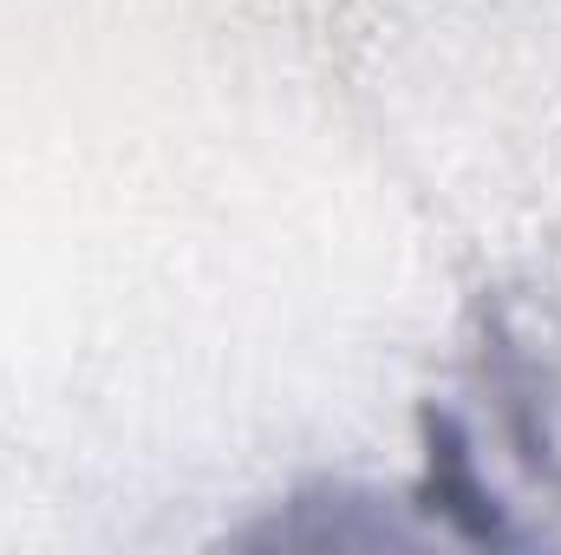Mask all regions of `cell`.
Here are the masks:
<instances>
[{
  "label": "cell",
  "instance_id": "obj_1",
  "mask_svg": "<svg viewBox=\"0 0 561 555\" xmlns=\"http://www.w3.org/2000/svg\"><path fill=\"white\" fill-rule=\"evenodd\" d=\"M503 393H510V399L529 412V399H536V380H529V373H510V380H503ZM523 457H529V464H549V431L523 424Z\"/></svg>",
  "mask_w": 561,
  "mask_h": 555
}]
</instances>
